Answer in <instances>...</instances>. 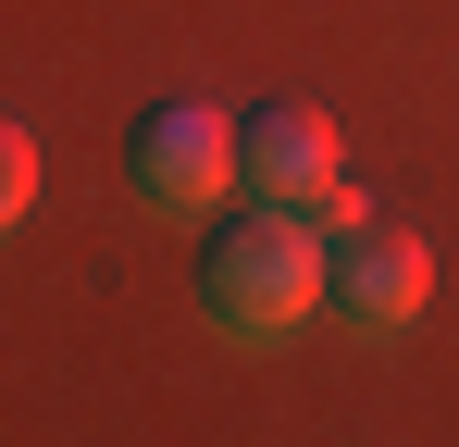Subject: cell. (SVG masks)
Instances as JSON below:
<instances>
[{
  "label": "cell",
  "instance_id": "cell-1",
  "mask_svg": "<svg viewBox=\"0 0 459 447\" xmlns=\"http://www.w3.org/2000/svg\"><path fill=\"white\" fill-rule=\"evenodd\" d=\"M199 311L224 323L236 348L299 336L310 311H323V224L286 212V199H261L248 224H224V236L199 249Z\"/></svg>",
  "mask_w": 459,
  "mask_h": 447
},
{
  "label": "cell",
  "instance_id": "cell-2",
  "mask_svg": "<svg viewBox=\"0 0 459 447\" xmlns=\"http://www.w3.org/2000/svg\"><path fill=\"white\" fill-rule=\"evenodd\" d=\"M422 298H435V261H422V236L385 212H348L323 236V311L348 323V336H397V323H422Z\"/></svg>",
  "mask_w": 459,
  "mask_h": 447
},
{
  "label": "cell",
  "instance_id": "cell-3",
  "mask_svg": "<svg viewBox=\"0 0 459 447\" xmlns=\"http://www.w3.org/2000/svg\"><path fill=\"white\" fill-rule=\"evenodd\" d=\"M125 174H137L150 212H212L236 187V125L212 100H161V112H137V137H125Z\"/></svg>",
  "mask_w": 459,
  "mask_h": 447
},
{
  "label": "cell",
  "instance_id": "cell-4",
  "mask_svg": "<svg viewBox=\"0 0 459 447\" xmlns=\"http://www.w3.org/2000/svg\"><path fill=\"white\" fill-rule=\"evenodd\" d=\"M236 174H248V199L310 212V199L335 187V125H323L310 100H273V112H248V125H236Z\"/></svg>",
  "mask_w": 459,
  "mask_h": 447
},
{
  "label": "cell",
  "instance_id": "cell-5",
  "mask_svg": "<svg viewBox=\"0 0 459 447\" xmlns=\"http://www.w3.org/2000/svg\"><path fill=\"white\" fill-rule=\"evenodd\" d=\"M25 199H38V149L25 125H0V224H25Z\"/></svg>",
  "mask_w": 459,
  "mask_h": 447
}]
</instances>
